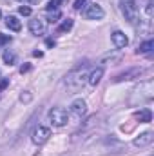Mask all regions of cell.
Returning a JSON list of instances; mask_svg holds the SVG:
<instances>
[{"mask_svg": "<svg viewBox=\"0 0 154 156\" xmlns=\"http://www.w3.org/2000/svg\"><path fill=\"white\" fill-rule=\"evenodd\" d=\"M45 45H47V47H54V40L47 38V40H45Z\"/></svg>", "mask_w": 154, "mask_h": 156, "instance_id": "obj_25", "label": "cell"}, {"mask_svg": "<svg viewBox=\"0 0 154 156\" xmlns=\"http://www.w3.org/2000/svg\"><path fill=\"white\" fill-rule=\"evenodd\" d=\"M71 29H73V20H71V18H65V20L60 24V27H58L60 33H65V31H71Z\"/></svg>", "mask_w": 154, "mask_h": 156, "instance_id": "obj_15", "label": "cell"}, {"mask_svg": "<svg viewBox=\"0 0 154 156\" xmlns=\"http://www.w3.org/2000/svg\"><path fill=\"white\" fill-rule=\"evenodd\" d=\"M83 16L87 20H102L105 16V11H103V7L100 4H89L85 7V11H83Z\"/></svg>", "mask_w": 154, "mask_h": 156, "instance_id": "obj_4", "label": "cell"}, {"mask_svg": "<svg viewBox=\"0 0 154 156\" xmlns=\"http://www.w3.org/2000/svg\"><path fill=\"white\" fill-rule=\"evenodd\" d=\"M83 4H85V0H76V2H75V9H82Z\"/></svg>", "mask_w": 154, "mask_h": 156, "instance_id": "obj_23", "label": "cell"}, {"mask_svg": "<svg viewBox=\"0 0 154 156\" xmlns=\"http://www.w3.org/2000/svg\"><path fill=\"white\" fill-rule=\"evenodd\" d=\"M42 55H44L42 51H33V56H42Z\"/></svg>", "mask_w": 154, "mask_h": 156, "instance_id": "obj_26", "label": "cell"}, {"mask_svg": "<svg viewBox=\"0 0 154 156\" xmlns=\"http://www.w3.org/2000/svg\"><path fill=\"white\" fill-rule=\"evenodd\" d=\"M20 100H22V102H29V100H31V94H29V93H26V94H20Z\"/></svg>", "mask_w": 154, "mask_h": 156, "instance_id": "obj_22", "label": "cell"}, {"mask_svg": "<svg viewBox=\"0 0 154 156\" xmlns=\"http://www.w3.org/2000/svg\"><path fill=\"white\" fill-rule=\"evenodd\" d=\"M45 29H47V24H45L44 18L37 16V18L29 20V31H31V35H35V37L45 35Z\"/></svg>", "mask_w": 154, "mask_h": 156, "instance_id": "obj_6", "label": "cell"}, {"mask_svg": "<svg viewBox=\"0 0 154 156\" xmlns=\"http://www.w3.org/2000/svg\"><path fill=\"white\" fill-rule=\"evenodd\" d=\"M47 16H49V22H56L60 18V9L56 11H47Z\"/></svg>", "mask_w": 154, "mask_h": 156, "instance_id": "obj_19", "label": "cell"}, {"mask_svg": "<svg viewBox=\"0 0 154 156\" xmlns=\"http://www.w3.org/2000/svg\"><path fill=\"white\" fill-rule=\"evenodd\" d=\"M154 47V42L152 40H147V42H143V44H140V47H138V53H142V55H147V53H151Z\"/></svg>", "mask_w": 154, "mask_h": 156, "instance_id": "obj_14", "label": "cell"}, {"mask_svg": "<svg viewBox=\"0 0 154 156\" xmlns=\"http://www.w3.org/2000/svg\"><path fill=\"white\" fill-rule=\"evenodd\" d=\"M27 2H37V0H27Z\"/></svg>", "mask_w": 154, "mask_h": 156, "instance_id": "obj_27", "label": "cell"}, {"mask_svg": "<svg viewBox=\"0 0 154 156\" xmlns=\"http://www.w3.org/2000/svg\"><path fill=\"white\" fill-rule=\"evenodd\" d=\"M5 26H7L11 31H20V29H22V24H20V20H18L16 16H13V15H9V16L5 18Z\"/></svg>", "mask_w": 154, "mask_h": 156, "instance_id": "obj_11", "label": "cell"}, {"mask_svg": "<svg viewBox=\"0 0 154 156\" xmlns=\"http://www.w3.org/2000/svg\"><path fill=\"white\" fill-rule=\"evenodd\" d=\"M49 122L54 125V127H64L67 122H69V113L64 109V107H53L49 111Z\"/></svg>", "mask_w": 154, "mask_h": 156, "instance_id": "obj_3", "label": "cell"}, {"mask_svg": "<svg viewBox=\"0 0 154 156\" xmlns=\"http://www.w3.org/2000/svg\"><path fill=\"white\" fill-rule=\"evenodd\" d=\"M0 18H2V11H0Z\"/></svg>", "mask_w": 154, "mask_h": 156, "instance_id": "obj_28", "label": "cell"}, {"mask_svg": "<svg viewBox=\"0 0 154 156\" xmlns=\"http://www.w3.org/2000/svg\"><path fill=\"white\" fill-rule=\"evenodd\" d=\"M120 7H121V13H123L125 20L129 24H132V26L138 24V20H140V9L136 5V0H121Z\"/></svg>", "mask_w": 154, "mask_h": 156, "instance_id": "obj_2", "label": "cell"}, {"mask_svg": "<svg viewBox=\"0 0 154 156\" xmlns=\"http://www.w3.org/2000/svg\"><path fill=\"white\" fill-rule=\"evenodd\" d=\"M2 58H4V62H5L7 66H13V64H15V60H16V56H15V53H11L9 49H7V51L4 53V56H2Z\"/></svg>", "mask_w": 154, "mask_h": 156, "instance_id": "obj_16", "label": "cell"}, {"mask_svg": "<svg viewBox=\"0 0 154 156\" xmlns=\"http://www.w3.org/2000/svg\"><path fill=\"white\" fill-rule=\"evenodd\" d=\"M154 140V134L151 131H145V133H142L138 138H134V145L136 147H147V145H151Z\"/></svg>", "mask_w": 154, "mask_h": 156, "instance_id": "obj_8", "label": "cell"}, {"mask_svg": "<svg viewBox=\"0 0 154 156\" xmlns=\"http://www.w3.org/2000/svg\"><path fill=\"white\" fill-rule=\"evenodd\" d=\"M29 69H31V66H29V64H26V66H22V67H20V73H27Z\"/></svg>", "mask_w": 154, "mask_h": 156, "instance_id": "obj_24", "label": "cell"}, {"mask_svg": "<svg viewBox=\"0 0 154 156\" xmlns=\"http://www.w3.org/2000/svg\"><path fill=\"white\" fill-rule=\"evenodd\" d=\"M49 136H51V131L47 127H44V125H38V127H35V131L31 134V140H33V144L42 145V144H45L49 140Z\"/></svg>", "mask_w": 154, "mask_h": 156, "instance_id": "obj_5", "label": "cell"}, {"mask_svg": "<svg viewBox=\"0 0 154 156\" xmlns=\"http://www.w3.org/2000/svg\"><path fill=\"white\" fill-rule=\"evenodd\" d=\"M11 42V37L9 35H2L0 33V44H9Z\"/></svg>", "mask_w": 154, "mask_h": 156, "instance_id": "obj_21", "label": "cell"}, {"mask_svg": "<svg viewBox=\"0 0 154 156\" xmlns=\"http://www.w3.org/2000/svg\"><path fill=\"white\" fill-rule=\"evenodd\" d=\"M62 4H64V0H49V4H47V11H56V9H60Z\"/></svg>", "mask_w": 154, "mask_h": 156, "instance_id": "obj_18", "label": "cell"}, {"mask_svg": "<svg viewBox=\"0 0 154 156\" xmlns=\"http://www.w3.org/2000/svg\"><path fill=\"white\" fill-rule=\"evenodd\" d=\"M18 13H20L22 16H29V15H31V7H29V5H20V7H18Z\"/></svg>", "mask_w": 154, "mask_h": 156, "instance_id": "obj_20", "label": "cell"}, {"mask_svg": "<svg viewBox=\"0 0 154 156\" xmlns=\"http://www.w3.org/2000/svg\"><path fill=\"white\" fill-rule=\"evenodd\" d=\"M136 118H138L142 123H149V122L152 120V113H151V109H142L140 113H136Z\"/></svg>", "mask_w": 154, "mask_h": 156, "instance_id": "obj_13", "label": "cell"}, {"mask_svg": "<svg viewBox=\"0 0 154 156\" xmlns=\"http://www.w3.org/2000/svg\"><path fill=\"white\" fill-rule=\"evenodd\" d=\"M87 76H89V67L87 64H80L78 67H75L73 71L67 73V76L64 80V85L71 91H78L83 87V83L87 82Z\"/></svg>", "mask_w": 154, "mask_h": 156, "instance_id": "obj_1", "label": "cell"}, {"mask_svg": "<svg viewBox=\"0 0 154 156\" xmlns=\"http://www.w3.org/2000/svg\"><path fill=\"white\" fill-rule=\"evenodd\" d=\"M140 71L138 69H134V71H129V73H123V75H118V76L114 78V82H123V80H129V78L132 76V75H138Z\"/></svg>", "mask_w": 154, "mask_h": 156, "instance_id": "obj_17", "label": "cell"}, {"mask_svg": "<svg viewBox=\"0 0 154 156\" xmlns=\"http://www.w3.org/2000/svg\"><path fill=\"white\" fill-rule=\"evenodd\" d=\"M121 60V55L120 53H114V55H111V53H107L105 56H102V60H100V64H118Z\"/></svg>", "mask_w": 154, "mask_h": 156, "instance_id": "obj_12", "label": "cell"}, {"mask_svg": "<svg viewBox=\"0 0 154 156\" xmlns=\"http://www.w3.org/2000/svg\"><path fill=\"white\" fill-rule=\"evenodd\" d=\"M85 113H87V104H85V100L76 98V100L71 104V115L75 118H82V116H85Z\"/></svg>", "mask_w": 154, "mask_h": 156, "instance_id": "obj_7", "label": "cell"}, {"mask_svg": "<svg viewBox=\"0 0 154 156\" xmlns=\"http://www.w3.org/2000/svg\"><path fill=\"white\" fill-rule=\"evenodd\" d=\"M102 76H103V67H96V69H93V71L89 73V76H87V82H89L93 87H96V85L100 83Z\"/></svg>", "mask_w": 154, "mask_h": 156, "instance_id": "obj_10", "label": "cell"}, {"mask_svg": "<svg viewBox=\"0 0 154 156\" xmlns=\"http://www.w3.org/2000/svg\"><path fill=\"white\" fill-rule=\"evenodd\" d=\"M111 38H113V44H114L118 49H123V47L129 44V38H127L125 33H121V31H114V33L111 35Z\"/></svg>", "mask_w": 154, "mask_h": 156, "instance_id": "obj_9", "label": "cell"}]
</instances>
